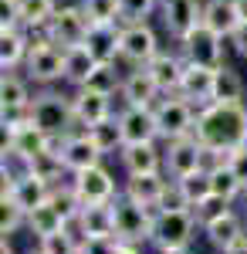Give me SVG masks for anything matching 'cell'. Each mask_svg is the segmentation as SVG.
<instances>
[{
  "label": "cell",
  "instance_id": "obj_1",
  "mask_svg": "<svg viewBox=\"0 0 247 254\" xmlns=\"http://www.w3.org/2000/svg\"><path fill=\"white\" fill-rule=\"evenodd\" d=\"M193 136L203 142L210 159H227L234 149L247 146V109L244 102H210L196 112ZM210 163V166H213Z\"/></svg>",
  "mask_w": 247,
  "mask_h": 254
},
{
  "label": "cell",
  "instance_id": "obj_2",
  "mask_svg": "<svg viewBox=\"0 0 247 254\" xmlns=\"http://www.w3.org/2000/svg\"><path fill=\"white\" fill-rule=\"evenodd\" d=\"M31 34V51H27V78L38 85H55L64 78V48L48 38V31H27Z\"/></svg>",
  "mask_w": 247,
  "mask_h": 254
},
{
  "label": "cell",
  "instance_id": "obj_3",
  "mask_svg": "<svg viewBox=\"0 0 247 254\" xmlns=\"http://www.w3.org/2000/svg\"><path fill=\"white\" fill-rule=\"evenodd\" d=\"M31 122L38 129H44L48 136H61L75 126V102L48 88V92L34 95V102H31Z\"/></svg>",
  "mask_w": 247,
  "mask_h": 254
},
{
  "label": "cell",
  "instance_id": "obj_4",
  "mask_svg": "<svg viewBox=\"0 0 247 254\" xmlns=\"http://www.w3.org/2000/svg\"><path fill=\"white\" fill-rule=\"evenodd\" d=\"M152 112H156V122H159V136L173 142V139H183V136H193V129H196V105H193L190 98H183L180 92L176 95H166L159 98L156 105H152Z\"/></svg>",
  "mask_w": 247,
  "mask_h": 254
},
{
  "label": "cell",
  "instance_id": "obj_5",
  "mask_svg": "<svg viewBox=\"0 0 247 254\" xmlns=\"http://www.w3.org/2000/svg\"><path fill=\"white\" fill-rule=\"evenodd\" d=\"M200 220L193 210H156V224H152V244L159 251H173V248H190L196 237Z\"/></svg>",
  "mask_w": 247,
  "mask_h": 254
},
{
  "label": "cell",
  "instance_id": "obj_6",
  "mask_svg": "<svg viewBox=\"0 0 247 254\" xmlns=\"http://www.w3.org/2000/svg\"><path fill=\"white\" fill-rule=\"evenodd\" d=\"M112 214H115V237L122 244L152 241V224H156L152 207H142L129 196H122V200H112Z\"/></svg>",
  "mask_w": 247,
  "mask_h": 254
},
{
  "label": "cell",
  "instance_id": "obj_7",
  "mask_svg": "<svg viewBox=\"0 0 247 254\" xmlns=\"http://www.w3.org/2000/svg\"><path fill=\"white\" fill-rule=\"evenodd\" d=\"M156 55H159V38H156L149 20H142V24H122L119 61H125L132 68H146Z\"/></svg>",
  "mask_w": 247,
  "mask_h": 254
},
{
  "label": "cell",
  "instance_id": "obj_8",
  "mask_svg": "<svg viewBox=\"0 0 247 254\" xmlns=\"http://www.w3.org/2000/svg\"><path fill=\"white\" fill-rule=\"evenodd\" d=\"M44 31H48V38L55 41V44L75 48V44H85L88 31H92V20H88L81 3H64V7L55 10V17H51V24Z\"/></svg>",
  "mask_w": 247,
  "mask_h": 254
},
{
  "label": "cell",
  "instance_id": "obj_9",
  "mask_svg": "<svg viewBox=\"0 0 247 254\" xmlns=\"http://www.w3.org/2000/svg\"><path fill=\"white\" fill-rule=\"evenodd\" d=\"M224 41L217 31H210L207 24H200L190 38L180 41V51L190 64H207V68H220L224 64Z\"/></svg>",
  "mask_w": 247,
  "mask_h": 254
},
{
  "label": "cell",
  "instance_id": "obj_10",
  "mask_svg": "<svg viewBox=\"0 0 247 254\" xmlns=\"http://www.w3.org/2000/svg\"><path fill=\"white\" fill-rule=\"evenodd\" d=\"M210 153L203 149V142L196 136H183V139H173L170 149H166V170H170L176 180L186 173H196V170H203L207 166Z\"/></svg>",
  "mask_w": 247,
  "mask_h": 254
},
{
  "label": "cell",
  "instance_id": "obj_11",
  "mask_svg": "<svg viewBox=\"0 0 247 254\" xmlns=\"http://www.w3.org/2000/svg\"><path fill=\"white\" fill-rule=\"evenodd\" d=\"M163 24H166L170 38L180 44L203 24V0H173V3H166L163 7Z\"/></svg>",
  "mask_w": 247,
  "mask_h": 254
},
{
  "label": "cell",
  "instance_id": "obj_12",
  "mask_svg": "<svg viewBox=\"0 0 247 254\" xmlns=\"http://www.w3.org/2000/svg\"><path fill=\"white\" fill-rule=\"evenodd\" d=\"M75 193L81 196V203L88 207V203H112L115 200V180L109 170H102V163L92 166V170H81L75 173Z\"/></svg>",
  "mask_w": 247,
  "mask_h": 254
},
{
  "label": "cell",
  "instance_id": "obj_13",
  "mask_svg": "<svg viewBox=\"0 0 247 254\" xmlns=\"http://www.w3.org/2000/svg\"><path fill=\"white\" fill-rule=\"evenodd\" d=\"M119 122H122L125 146H132V142H156V136H159V122H156V112L149 105H125L119 112Z\"/></svg>",
  "mask_w": 247,
  "mask_h": 254
},
{
  "label": "cell",
  "instance_id": "obj_14",
  "mask_svg": "<svg viewBox=\"0 0 247 254\" xmlns=\"http://www.w3.org/2000/svg\"><path fill=\"white\" fill-rule=\"evenodd\" d=\"M146 68H149L152 78H156L163 95H176L180 85H183V75H186V58H183V51L180 55L176 51H159Z\"/></svg>",
  "mask_w": 247,
  "mask_h": 254
},
{
  "label": "cell",
  "instance_id": "obj_15",
  "mask_svg": "<svg viewBox=\"0 0 247 254\" xmlns=\"http://www.w3.org/2000/svg\"><path fill=\"white\" fill-rule=\"evenodd\" d=\"M3 193L10 196L24 214H31L34 207L48 203V196H51V183L41 180V176H34V173H27V176H20V180H14V183H3Z\"/></svg>",
  "mask_w": 247,
  "mask_h": 254
},
{
  "label": "cell",
  "instance_id": "obj_16",
  "mask_svg": "<svg viewBox=\"0 0 247 254\" xmlns=\"http://www.w3.org/2000/svg\"><path fill=\"white\" fill-rule=\"evenodd\" d=\"M119 95H122L125 105H149V109H152V105L163 98V92H159L156 78L149 75V68H135V71H129V75L122 78Z\"/></svg>",
  "mask_w": 247,
  "mask_h": 254
},
{
  "label": "cell",
  "instance_id": "obj_17",
  "mask_svg": "<svg viewBox=\"0 0 247 254\" xmlns=\"http://www.w3.org/2000/svg\"><path fill=\"white\" fill-rule=\"evenodd\" d=\"M213 75H217V68L186 61V75H183V85H180V95L190 98L196 109H207L213 102Z\"/></svg>",
  "mask_w": 247,
  "mask_h": 254
},
{
  "label": "cell",
  "instance_id": "obj_18",
  "mask_svg": "<svg viewBox=\"0 0 247 254\" xmlns=\"http://www.w3.org/2000/svg\"><path fill=\"white\" fill-rule=\"evenodd\" d=\"M71 102H75V122L85 126V129H92L102 119L112 116V95H102V92H92V88H78L71 95Z\"/></svg>",
  "mask_w": 247,
  "mask_h": 254
},
{
  "label": "cell",
  "instance_id": "obj_19",
  "mask_svg": "<svg viewBox=\"0 0 247 254\" xmlns=\"http://www.w3.org/2000/svg\"><path fill=\"white\" fill-rule=\"evenodd\" d=\"M119 38H122V24H92L85 48L95 55L98 64H115L119 61Z\"/></svg>",
  "mask_w": 247,
  "mask_h": 254
},
{
  "label": "cell",
  "instance_id": "obj_20",
  "mask_svg": "<svg viewBox=\"0 0 247 254\" xmlns=\"http://www.w3.org/2000/svg\"><path fill=\"white\" fill-rule=\"evenodd\" d=\"M203 234H207V241L217 248V251L227 254L234 244H241V241H244V224H241V217L234 214V210H227V214L213 217L207 227H203Z\"/></svg>",
  "mask_w": 247,
  "mask_h": 254
},
{
  "label": "cell",
  "instance_id": "obj_21",
  "mask_svg": "<svg viewBox=\"0 0 247 254\" xmlns=\"http://www.w3.org/2000/svg\"><path fill=\"white\" fill-rule=\"evenodd\" d=\"M61 159H64V166H68L71 173H81V170L98 166L102 149L92 142V136H88V132H81V136H68L64 149H61Z\"/></svg>",
  "mask_w": 247,
  "mask_h": 254
},
{
  "label": "cell",
  "instance_id": "obj_22",
  "mask_svg": "<svg viewBox=\"0 0 247 254\" xmlns=\"http://www.w3.org/2000/svg\"><path fill=\"white\" fill-rule=\"evenodd\" d=\"M78 231L81 237H115V214L112 203H88L78 214Z\"/></svg>",
  "mask_w": 247,
  "mask_h": 254
},
{
  "label": "cell",
  "instance_id": "obj_23",
  "mask_svg": "<svg viewBox=\"0 0 247 254\" xmlns=\"http://www.w3.org/2000/svg\"><path fill=\"white\" fill-rule=\"evenodd\" d=\"M203 24H207L210 31H217L220 38H227L244 24L241 20V10H237V3L234 0H207L203 3Z\"/></svg>",
  "mask_w": 247,
  "mask_h": 254
},
{
  "label": "cell",
  "instance_id": "obj_24",
  "mask_svg": "<svg viewBox=\"0 0 247 254\" xmlns=\"http://www.w3.org/2000/svg\"><path fill=\"white\" fill-rule=\"evenodd\" d=\"M119 153H122V166L129 173H159V166L166 163L159 156L156 142H132V146H122Z\"/></svg>",
  "mask_w": 247,
  "mask_h": 254
},
{
  "label": "cell",
  "instance_id": "obj_25",
  "mask_svg": "<svg viewBox=\"0 0 247 254\" xmlns=\"http://www.w3.org/2000/svg\"><path fill=\"white\" fill-rule=\"evenodd\" d=\"M163 190H166V180L159 173H129V180H125V196L142 207H156Z\"/></svg>",
  "mask_w": 247,
  "mask_h": 254
},
{
  "label": "cell",
  "instance_id": "obj_26",
  "mask_svg": "<svg viewBox=\"0 0 247 254\" xmlns=\"http://www.w3.org/2000/svg\"><path fill=\"white\" fill-rule=\"evenodd\" d=\"M95 68H98V61H95V55H92L85 44L64 48V81H71L75 88H81Z\"/></svg>",
  "mask_w": 247,
  "mask_h": 254
},
{
  "label": "cell",
  "instance_id": "obj_27",
  "mask_svg": "<svg viewBox=\"0 0 247 254\" xmlns=\"http://www.w3.org/2000/svg\"><path fill=\"white\" fill-rule=\"evenodd\" d=\"M27 51H31L27 31H0V68L3 71H14L17 64H24Z\"/></svg>",
  "mask_w": 247,
  "mask_h": 254
},
{
  "label": "cell",
  "instance_id": "obj_28",
  "mask_svg": "<svg viewBox=\"0 0 247 254\" xmlns=\"http://www.w3.org/2000/svg\"><path fill=\"white\" fill-rule=\"evenodd\" d=\"M48 142H51V136H48L44 129H38L34 122L20 126L17 132H10V136H7V146H14L20 156H27V159H34V156H41V153H48Z\"/></svg>",
  "mask_w": 247,
  "mask_h": 254
},
{
  "label": "cell",
  "instance_id": "obj_29",
  "mask_svg": "<svg viewBox=\"0 0 247 254\" xmlns=\"http://www.w3.org/2000/svg\"><path fill=\"white\" fill-rule=\"evenodd\" d=\"M24 31H44L58 10V0H17Z\"/></svg>",
  "mask_w": 247,
  "mask_h": 254
},
{
  "label": "cell",
  "instance_id": "obj_30",
  "mask_svg": "<svg viewBox=\"0 0 247 254\" xmlns=\"http://www.w3.org/2000/svg\"><path fill=\"white\" fill-rule=\"evenodd\" d=\"M213 102H244V78L230 64H220L213 75Z\"/></svg>",
  "mask_w": 247,
  "mask_h": 254
},
{
  "label": "cell",
  "instance_id": "obj_31",
  "mask_svg": "<svg viewBox=\"0 0 247 254\" xmlns=\"http://www.w3.org/2000/svg\"><path fill=\"white\" fill-rule=\"evenodd\" d=\"M88 136H92V142L102 149V156H105V153H115V149H122V146H125V136H122V122H119V116L102 119L98 126L88 129Z\"/></svg>",
  "mask_w": 247,
  "mask_h": 254
},
{
  "label": "cell",
  "instance_id": "obj_32",
  "mask_svg": "<svg viewBox=\"0 0 247 254\" xmlns=\"http://www.w3.org/2000/svg\"><path fill=\"white\" fill-rule=\"evenodd\" d=\"M210 180H213V193L224 196V200H234L237 193H244V187H241V180H237V173L230 170L227 159H217L213 166H210Z\"/></svg>",
  "mask_w": 247,
  "mask_h": 254
},
{
  "label": "cell",
  "instance_id": "obj_33",
  "mask_svg": "<svg viewBox=\"0 0 247 254\" xmlns=\"http://www.w3.org/2000/svg\"><path fill=\"white\" fill-rule=\"evenodd\" d=\"M176 183H180V190L186 193V200H190L193 207H196V203H203L207 196H213V180H210V166L196 170V173L180 176Z\"/></svg>",
  "mask_w": 247,
  "mask_h": 254
},
{
  "label": "cell",
  "instance_id": "obj_34",
  "mask_svg": "<svg viewBox=\"0 0 247 254\" xmlns=\"http://www.w3.org/2000/svg\"><path fill=\"white\" fill-rule=\"evenodd\" d=\"M27 227L38 237H48V234H55V231H64L68 224H64V217L58 214L51 203H41V207H34V210L27 214Z\"/></svg>",
  "mask_w": 247,
  "mask_h": 254
},
{
  "label": "cell",
  "instance_id": "obj_35",
  "mask_svg": "<svg viewBox=\"0 0 247 254\" xmlns=\"http://www.w3.org/2000/svg\"><path fill=\"white\" fill-rule=\"evenodd\" d=\"M48 203L55 207L58 214L64 217V224H71V220H78V214H81V196L75 193V187H61V183H55L51 187V196H48Z\"/></svg>",
  "mask_w": 247,
  "mask_h": 254
},
{
  "label": "cell",
  "instance_id": "obj_36",
  "mask_svg": "<svg viewBox=\"0 0 247 254\" xmlns=\"http://www.w3.org/2000/svg\"><path fill=\"white\" fill-rule=\"evenodd\" d=\"M31 102L34 98L27 92V81H20L17 75L3 71V81H0V109H24Z\"/></svg>",
  "mask_w": 247,
  "mask_h": 254
},
{
  "label": "cell",
  "instance_id": "obj_37",
  "mask_svg": "<svg viewBox=\"0 0 247 254\" xmlns=\"http://www.w3.org/2000/svg\"><path fill=\"white\" fill-rule=\"evenodd\" d=\"M81 88H92V92H102V95H115V92L122 88V78H119L115 64H98Z\"/></svg>",
  "mask_w": 247,
  "mask_h": 254
},
{
  "label": "cell",
  "instance_id": "obj_38",
  "mask_svg": "<svg viewBox=\"0 0 247 254\" xmlns=\"http://www.w3.org/2000/svg\"><path fill=\"white\" fill-rule=\"evenodd\" d=\"M81 7H85L92 24H122L119 0H81Z\"/></svg>",
  "mask_w": 247,
  "mask_h": 254
},
{
  "label": "cell",
  "instance_id": "obj_39",
  "mask_svg": "<svg viewBox=\"0 0 247 254\" xmlns=\"http://www.w3.org/2000/svg\"><path fill=\"white\" fill-rule=\"evenodd\" d=\"M31 170H34V176L48 180V183L55 187L58 180H61V173H64L68 166H64V159L58 156V153H41V156H34V159H31Z\"/></svg>",
  "mask_w": 247,
  "mask_h": 254
},
{
  "label": "cell",
  "instance_id": "obj_40",
  "mask_svg": "<svg viewBox=\"0 0 247 254\" xmlns=\"http://www.w3.org/2000/svg\"><path fill=\"white\" fill-rule=\"evenodd\" d=\"M156 7H159V0H119L122 24H142V20L152 17Z\"/></svg>",
  "mask_w": 247,
  "mask_h": 254
},
{
  "label": "cell",
  "instance_id": "obj_41",
  "mask_svg": "<svg viewBox=\"0 0 247 254\" xmlns=\"http://www.w3.org/2000/svg\"><path fill=\"white\" fill-rule=\"evenodd\" d=\"M81 241H75L68 231H55V234L41 237V251L44 254H81Z\"/></svg>",
  "mask_w": 247,
  "mask_h": 254
},
{
  "label": "cell",
  "instance_id": "obj_42",
  "mask_svg": "<svg viewBox=\"0 0 247 254\" xmlns=\"http://www.w3.org/2000/svg\"><path fill=\"white\" fill-rule=\"evenodd\" d=\"M20 224H27V214H24L17 203H14L10 196L3 193V196H0V231H3V237L14 234Z\"/></svg>",
  "mask_w": 247,
  "mask_h": 254
},
{
  "label": "cell",
  "instance_id": "obj_43",
  "mask_svg": "<svg viewBox=\"0 0 247 254\" xmlns=\"http://www.w3.org/2000/svg\"><path fill=\"white\" fill-rule=\"evenodd\" d=\"M156 210H193V203L186 200V193L180 190V183H166V190L159 196V203H156Z\"/></svg>",
  "mask_w": 247,
  "mask_h": 254
},
{
  "label": "cell",
  "instance_id": "obj_44",
  "mask_svg": "<svg viewBox=\"0 0 247 254\" xmlns=\"http://www.w3.org/2000/svg\"><path fill=\"white\" fill-rule=\"evenodd\" d=\"M193 214H196V220H200V227H207V224L213 220V217L227 214V200L213 193V196H207L203 203H196V207H193Z\"/></svg>",
  "mask_w": 247,
  "mask_h": 254
},
{
  "label": "cell",
  "instance_id": "obj_45",
  "mask_svg": "<svg viewBox=\"0 0 247 254\" xmlns=\"http://www.w3.org/2000/svg\"><path fill=\"white\" fill-rule=\"evenodd\" d=\"M119 237H88L81 241V254H119Z\"/></svg>",
  "mask_w": 247,
  "mask_h": 254
},
{
  "label": "cell",
  "instance_id": "obj_46",
  "mask_svg": "<svg viewBox=\"0 0 247 254\" xmlns=\"http://www.w3.org/2000/svg\"><path fill=\"white\" fill-rule=\"evenodd\" d=\"M227 163H230V170L237 173V180H241V187H244V193H247V146L234 149L227 156Z\"/></svg>",
  "mask_w": 247,
  "mask_h": 254
},
{
  "label": "cell",
  "instance_id": "obj_47",
  "mask_svg": "<svg viewBox=\"0 0 247 254\" xmlns=\"http://www.w3.org/2000/svg\"><path fill=\"white\" fill-rule=\"evenodd\" d=\"M230 48H234L241 58H247V20L234 31V34H230Z\"/></svg>",
  "mask_w": 247,
  "mask_h": 254
},
{
  "label": "cell",
  "instance_id": "obj_48",
  "mask_svg": "<svg viewBox=\"0 0 247 254\" xmlns=\"http://www.w3.org/2000/svg\"><path fill=\"white\" fill-rule=\"evenodd\" d=\"M227 254H247V237H244V241H241V244H234V248H230Z\"/></svg>",
  "mask_w": 247,
  "mask_h": 254
},
{
  "label": "cell",
  "instance_id": "obj_49",
  "mask_svg": "<svg viewBox=\"0 0 247 254\" xmlns=\"http://www.w3.org/2000/svg\"><path fill=\"white\" fill-rule=\"evenodd\" d=\"M237 3V10H241V20H247V0H234Z\"/></svg>",
  "mask_w": 247,
  "mask_h": 254
},
{
  "label": "cell",
  "instance_id": "obj_50",
  "mask_svg": "<svg viewBox=\"0 0 247 254\" xmlns=\"http://www.w3.org/2000/svg\"><path fill=\"white\" fill-rule=\"evenodd\" d=\"M119 254H139V251H135V244H119Z\"/></svg>",
  "mask_w": 247,
  "mask_h": 254
},
{
  "label": "cell",
  "instance_id": "obj_51",
  "mask_svg": "<svg viewBox=\"0 0 247 254\" xmlns=\"http://www.w3.org/2000/svg\"><path fill=\"white\" fill-rule=\"evenodd\" d=\"M0 254H14V248H10V244H7V237H3V241H0Z\"/></svg>",
  "mask_w": 247,
  "mask_h": 254
},
{
  "label": "cell",
  "instance_id": "obj_52",
  "mask_svg": "<svg viewBox=\"0 0 247 254\" xmlns=\"http://www.w3.org/2000/svg\"><path fill=\"white\" fill-rule=\"evenodd\" d=\"M159 254H190L186 248H173V251H159Z\"/></svg>",
  "mask_w": 247,
  "mask_h": 254
},
{
  "label": "cell",
  "instance_id": "obj_53",
  "mask_svg": "<svg viewBox=\"0 0 247 254\" xmlns=\"http://www.w3.org/2000/svg\"><path fill=\"white\" fill-rule=\"evenodd\" d=\"M166 3H173V0H159V7H166Z\"/></svg>",
  "mask_w": 247,
  "mask_h": 254
},
{
  "label": "cell",
  "instance_id": "obj_54",
  "mask_svg": "<svg viewBox=\"0 0 247 254\" xmlns=\"http://www.w3.org/2000/svg\"><path fill=\"white\" fill-rule=\"evenodd\" d=\"M31 254H44V251H41V248H38V251H31Z\"/></svg>",
  "mask_w": 247,
  "mask_h": 254
}]
</instances>
